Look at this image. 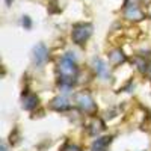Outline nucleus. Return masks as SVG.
I'll return each instance as SVG.
<instances>
[{"instance_id":"obj_1","label":"nucleus","mask_w":151,"mask_h":151,"mask_svg":"<svg viewBox=\"0 0 151 151\" xmlns=\"http://www.w3.org/2000/svg\"><path fill=\"white\" fill-rule=\"evenodd\" d=\"M58 71H59V85L62 88H65V89L71 88L76 76H77V71H79L77 62H76V58L73 53L64 55V58L59 60Z\"/></svg>"},{"instance_id":"obj_2","label":"nucleus","mask_w":151,"mask_h":151,"mask_svg":"<svg viewBox=\"0 0 151 151\" xmlns=\"http://www.w3.org/2000/svg\"><path fill=\"white\" fill-rule=\"evenodd\" d=\"M91 35H92V26L89 23H77V24L73 26L71 38H73V41L77 45L85 44L88 40H89Z\"/></svg>"},{"instance_id":"obj_3","label":"nucleus","mask_w":151,"mask_h":151,"mask_svg":"<svg viewBox=\"0 0 151 151\" xmlns=\"http://www.w3.org/2000/svg\"><path fill=\"white\" fill-rule=\"evenodd\" d=\"M76 104H77V107L82 112L89 113V115L95 113V110H97V104L94 101L92 95L89 92H86V91H82V92H79L77 95H76Z\"/></svg>"},{"instance_id":"obj_4","label":"nucleus","mask_w":151,"mask_h":151,"mask_svg":"<svg viewBox=\"0 0 151 151\" xmlns=\"http://www.w3.org/2000/svg\"><path fill=\"white\" fill-rule=\"evenodd\" d=\"M32 58H33V62L36 65H44L45 62L48 60V50H47V47L44 44H36L33 47Z\"/></svg>"},{"instance_id":"obj_5","label":"nucleus","mask_w":151,"mask_h":151,"mask_svg":"<svg viewBox=\"0 0 151 151\" xmlns=\"http://www.w3.org/2000/svg\"><path fill=\"white\" fill-rule=\"evenodd\" d=\"M124 17L130 20V21H141L145 18V14H144V11L139 8V5H136V6H127V8H124Z\"/></svg>"},{"instance_id":"obj_6","label":"nucleus","mask_w":151,"mask_h":151,"mask_svg":"<svg viewBox=\"0 0 151 151\" xmlns=\"http://www.w3.org/2000/svg\"><path fill=\"white\" fill-rule=\"evenodd\" d=\"M50 107L56 112H65L71 107V104L68 103V100L65 97H56L52 100V103H50Z\"/></svg>"},{"instance_id":"obj_7","label":"nucleus","mask_w":151,"mask_h":151,"mask_svg":"<svg viewBox=\"0 0 151 151\" xmlns=\"http://www.w3.org/2000/svg\"><path fill=\"white\" fill-rule=\"evenodd\" d=\"M110 144H112V137H110V136L98 137L97 141L92 142V145H91V151H107V148H109Z\"/></svg>"},{"instance_id":"obj_8","label":"nucleus","mask_w":151,"mask_h":151,"mask_svg":"<svg viewBox=\"0 0 151 151\" xmlns=\"http://www.w3.org/2000/svg\"><path fill=\"white\" fill-rule=\"evenodd\" d=\"M109 60H110L112 65L118 67V65L124 64V62L127 60V58H125V55H124V52L121 48H115V50H112V52L109 53Z\"/></svg>"},{"instance_id":"obj_9","label":"nucleus","mask_w":151,"mask_h":151,"mask_svg":"<svg viewBox=\"0 0 151 151\" xmlns=\"http://www.w3.org/2000/svg\"><path fill=\"white\" fill-rule=\"evenodd\" d=\"M38 97L35 94H30V92H26L23 94V107L26 110H33L36 106H38Z\"/></svg>"},{"instance_id":"obj_10","label":"nucleus","mask_w":151,"mask_h":151,"mask_svg":"<svg viewBox=\"0 0 151 151\" xmlns=\"http://www.w3.org/2000/svg\"><path fill=\"white\" fill-rule=\"evenodd\" d=\"M92 68H94V71H95L97 76H100V77H107L109 68H107V65L100 58H95L92 60Z\"/></svg>"},{"instance_id":"obj_11","label":"nucleus","mask_w":151,"mask_h":151,"mask_svg":"<svg viewBox=\"0 0 151 151\" xmlns=\"http://www.w3.org/2000/svg\"><path fill=\"white\" fill-rule=\"evenodd\" d=\"M104 129V124L101 119H98V118H94L89 124V133L91 134H98L100 132H101Z\"/></svg>"},{"instance_id":"obj_12","label":"nucleus","mask_w":151,"mask_h":151,"mask_svg":"<svg viewBox=\"0 0 151 151\" xmlns=\"http://www.w3.org/2000/svg\"><path fill=\"white\" fill-rule=\"evenodd\" d=\"M23 26L26 27V29H30V26H32V21H30V18L29 17H23Z\"/></svg>"},{"instance_id":"obj_13","label":"nucleus","mask_w":151,"mask_h":151,"mask_svg":"<svg viewBox=\"0 0 151 151\" xmlns=\"http://www.w3.org/2000/svg\"><path fill=\"white\" fill-rule=\"evenodd\" d=\"M64 151H82V150H80L77 145H68V147H67Z\"/></svg>"},{"instance_id":"obj_14","label":"nucleus","mask_w":151,"mask_h":151,"mask_svg":"<svg viewBox=\"0 0 151 151\" xmlns=\"http://www.w3.org/2000/svg\"><path fill=\"white\" fill-rule=\"evenodd\" d=\"M12 2H14V0H6V5H12Z\"/></svg>"},{"instance_id":"obj_15","label":"nucleus","mask_w":151,"mask_h":151,"mask_svg":"<svg viewBox=\"0 0 151 151\" xmlns=\"http://www.w3.org/2000/svg\"><path fill=\"white\" fill-rule=\"evenodd\" d=\"M142 2H144V3H147V5H148V3H151V0H142Z\"/></svg>"},{"instance_id":"obj_16","label":"nucleus","mask_w":151,"mask_h":151,"mask_svg":"<svg viewBox=\"0 0 151 151\" xmlns=\"http://www.w3.org/2000/svg\"><path fill=\"white\" fill-rule=\"evenodd\" d=\"M2 151H6V145H2Z\"/></svg>"},{"instance_id":"obj_17","label":"nucleus","mask_w":151,"mask_h":151,"mask_svg":"<svg viewBox=\"0 0 151 151\" xmlns=\"http://www.w3.org/2000/svg\"><path fill=\"white\" fill-rule=\"evenodd\" d=\"M150 79H151V74H150Z\"/></svg>"},{"instance_id":"obj_18","label":"nucleus","mask_w":151,"mask_h":151,"mask_svg":"<svg viewBox=\"0 0 151 151\" xmlns=\"http://www.w3.org/2000/svg\"><path fill=\"white\" fill-rule=\"evenodd\" d=\"M150 15H151V11H150Z\"/></svg>"}]
</instances>
